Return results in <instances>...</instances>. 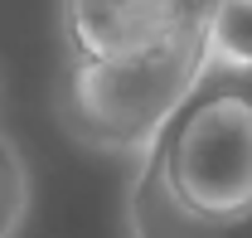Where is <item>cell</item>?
Masks as SVG:
<instances>
[{"instance_id": "3957f363", "label": "cell", "mask_w": 252, "mask_h": 238, "mask_svg": "<svg viewBox=\"0 0 252 238\" xmlns=\"http://www.w3.org/2000/svg\"><path fill=\"white\" fill-rule=\"evenodd\" d=\"M199 25H214V15H204L194 0H68L78 59H131Z\"/></svg>"}, {"instance_id": "6da1fadb", "label": "cell", "mask_w": 252, "mask_h": 238, "mask_svg": "<svg viewBox=\"0 0 252 238\" xmlns=\"http://www.w3.org/2000/svg\"><path fill=\"white\" fill-rule=\"evenodd\" d=\"M146 160L165 190L204 224L252 219V83H233V63L214 59L204 83L165 121Z\"/></svg>"}, {"instance_id": "277c9868", "label": "cell", "mask_w": 252, "mask_h": 238, "mask_svg": "<svg viewBox=\"0 0 252 238\" xmlns=\"http://www.w3.org/2000/svg\"><path fill=\"white\" fill-rule=\"evenodd\" d=\"M131 234L136 238H248L252 219L248 224H204V219H194L165 190L160 170L146 160L141 180H136V195H131Z\"/></svg>"}, {"instance_id": "5b68a950", "label": "cell", "mask_w": 252, "mask_h": 238, "mask_svg": "<svg viewBox=\"0 0 252 238\" xmlns=\"http://www.w3.org/2000/svg\"><path fill=\"white\" fill-rule=\"evenodd\" d=\"M25 204H30V180L15 146L0 136V238H15L25 224Z\"/></svg>"}, {"instance_id": "7a4b0ae2", "label": "cell", "mask_w": 252, "mask_h": 238, "mask_svg": "<svg viewBox=\"0 0 252 238\" xmlns=\"http://www.w3.org/2000/svg\"><path fill=\"white\" fill-rule=\"evenodd\" d=\"M214 25L131 59H78L68 78V117L97 146H151L214 63Z\"/></svg>"}, {"instance_id": "8992f818", "label": "cell", "mask_w": 252, "mask_h": 238, "mask_svg": "<svg viewBox=\"0 0 252 238\" xmlns=\"http://www.w3.org/2000/svg\"><path fill=\"white\" fill-rule=\"evenodd\" d=\"M248 238H252V234H248Z\"/></svg>"}]
</instances>
